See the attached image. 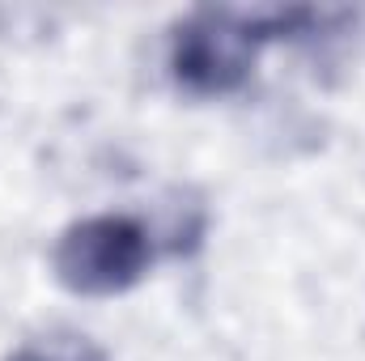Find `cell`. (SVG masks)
<instances>
[{
	"label": "cell",
	"mask_w": 365,
	"mask_h": 361,
	"mask_svg": "<svg viewBox=\"0 0 365 361\" xmlns=\"http://www.w3.org/2000/svg\"><path fill=\"white\" fill-rule=\"evenodd\" d=\"M314 13H242V9H195L170 39V73L195 98H221L247 86L259 47L284 30L310 21Z\"/></svg>",
	"instance_id": "obj_1"
},
{
	"label": "cell",
	"mask_w": 365,
	"mask_h": 361,
	"mask_svg": "<svg viewBox=\"0 0 365 361\" xmlns=\"http://www.w3.org/2000/svg\"><path fill=\"white\" fill-rule=\"evenodd\" d=\"M153 255H158V243L140 217L93 213L60 234L51 251V268H56V280L73 293L110 298L132 289L153 268Z\"/></svg>",
	"instance_id": "obj_2"
},
{
	"label": "cell",
	"mask_w": 365,
	"mask_h": 361,
	"mask_svg": "<svg viewBox=\"0 0 365 361\" xmlns=\"http://www.w3.org/2000/svg\"><path fill=\"white\" fill-rule=\"evenodd\" d=\"M9 361H110L90 336L77 332H51V336H34L21 349H13Z\"/></svg>",
	"instance_id": "obj_3"
}]
</instances>
